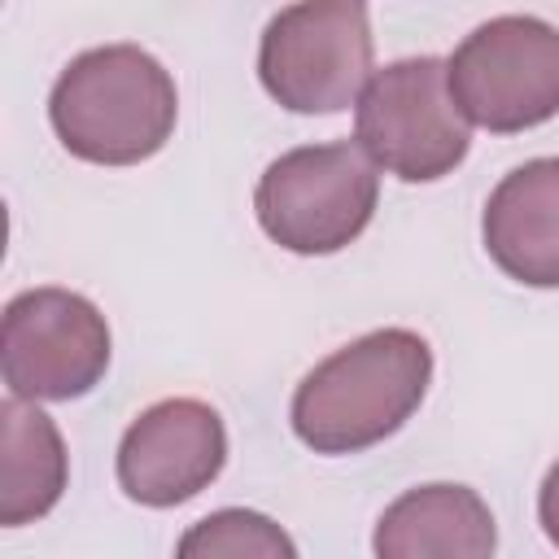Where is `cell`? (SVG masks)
<instances>
[{"mask_svg":"<svg viewBox=\"0 0 559 559\" xmlns=\"http://www.w3.org/2000/svg\"><path fill=\"white\" fill-rule=\"evenodd\" d=\"M70 480V454L52 415L31 397L9 393L0 402V524L22 528L44 520Z\"/></svg>","mask_w":559,"mask_h":559,"instance_id":"11","label":"cell"},{"mask_svg":"<svg viewBox=\"0 0 559 559\" xmlns=\"http://www.w3.org/2000/svg\"><path fill=\"white\" fill-rule=\"evenodd\" d=\"M354 144L402 183L445 179L472 148V122L450 96L441 57H402L371 70L354 100Z\"/></svg>","mask_w":559,"mask_h":559,"instance_id":"4","label":"cell"},{"mask_svg":"<svg viewBox=\"0 0 559 559\" xmlns=\"http://www.w3.org/2000/svg\"><path fill=\"white\" fill-rule=\"evenodd\" d=\"M227 463L223 415L201 397H162L118 441V485L131 502L166 511L218 480Z\"/></svg>","mask_w":559,"mask_h":559,"instance_id":"8","label":"cell"},{"mask_svg":"<svg viewBox=\"0 0 559 559\" xmlns=\"http://www.w3.org/2000/svg\"><path fill=\"white\" fill-rule=\"evenodd\" d=\"M432 384V349L411 328H376L323 362L293 389V432L314 454H358L393 437Z\"/></svg>","mask_w":559,"mask_h":559,"instance_id":"1","label":"cell"},{"mask_svg":"<svg viewBox=\"0 0 559 559\" xmlns=\"http://www.w3.org/2000/svg\"><path fill=\"white\" fill-rule=\"evenodd\" d=\"M537 520H542L550 546H559V459L550 463V472H546V480L537 489Z\"/></svg>","mask_w":559,"mask_h":559,"instance_id":"13","label":"cell"},{"mask_svg":"<svg viewBox=\"0 0 559 559\" xmlns=\"http://www.w3.org/2000/svg\"><path fill=\"white\" fill-rule=\"evenodd\" d=\"M376 170L380 166L349 140L288 148L262 170L253 188V214L262 231L288 253H341L367 231L376 214Z\"/></svg>","mask_w":559,"mask_h":559,"instance_id":"3","label":"cell"},{"mask_svg":"<svg viewBox=\"0 0 559 559\" xmlns=\"http://www.w3.org/2000/svg\"><path fill=\"white\" fill-rule=\"evenodd\" d=\"M371 550L380 559H489L498 550V528L476 489L437 480L384 507Z\"/></svg>","mask_w":559,"mask_h":559,"instance_id":"10","label":"cell"},{"mask_svg":"<svg viewBox=\"0 0 559 559\" xmlns=\"http://www.w3.org/2000/svg\"><path fill=\"white\" fill-rule=\"evenodd\" d=\"M493 266L528 288H559V157H533L498 179L480 214Z\"/></svg>","mask_w":559,"mask_h":559,"instance_id":"9","label":"cell"},{"mask_svg":"<svg viewBox=\"0 0 559 559\" xmlns=\"http://www.w3.org/2000/svg\"><path fill=\"white\" fill-rule=\"evenodd\" d=\"M367 0H293L258 44V79L288 114H341L371 79Z\"/></svg>","mask_w":559,"mask_h":559,"instance_id":"5","label":"cell"},{"mask_svg":"<svg viewBox=\"0 0 559 559\" xmlns=\"http://www.w3.org/2000/svg\"><path fill=\"white\" fill-rule=\"evenodd\" d=\"M445 83L472 127L515 135L559 114V26L533 13L480 22L445 57Z\"/></svg>","mask_w":559,"mask_h":559,"instance_id":"6","label":"cell"},{"mask_svg":"<svg viewBox=\"0 0 559 559\" xmlns=\"http://www.w3.org/2000/svg\"><path fill=\"white\" fill-rule=\"evenodd\" d=\"M109 371V323L70 288H26L0 319V376L31 402L87 397Z\"/></svg>","mask_w":559,"mask_h":559,"instance_id":"7","label":"cell"},{"mask_svg":"<svg viewBox=\"0 0 559 559\" xmlns=\"http://www.w3.org/2000/svg\"><path fill=\"white\" fill-rule=\"evenodd\" d=\"M183 559H293L297 546L293 537L262 511H245V507H223L210 511L205 520H197L179 546Z\"/></svg>","mask_w":559,"mask_h":559,"instance_id":"12","label":"cell"},{"mask_svg":"<svg viewBox=\"0 0 559 559\" xmlns=\"http://www.w3.org/2000/svg\"><path fill=\"white\" fill-rule=\"evenodd\" d=\"M179 118L170 70L140 44L79 52L48 92V122L70 157L135 166L166 148Z\"/></svg>","mask_w":559,"mask_h":559,"instance_id":"2","label":"cell"}]
</instances>
